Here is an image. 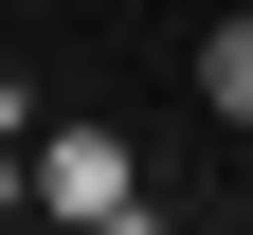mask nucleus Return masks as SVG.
I'll return each mask as SVG.
<instances>
[{"mask_svg":"<svg viewBox=\"0 0 253 235\" xmlns=\"http://www.w3.org/2000/svg\"><path fill=\"white\" fill-rule=\"evenodd\" d=\"M37 217H73V235H145V163H126L109 127H37Z\"/></svg>","mask_w":253,"mask_h":235,"instance_id":"nucleus-1","label":"nucleus"},{"mask_svg":"<svg viewBox=\"0 0 253 235\" xmlns=\"http://www.w3.org/2000/svg\"><path fill=\"white\" fill-rule=\"evenodd\" d=\"M199 109H217V127H253V18H217V37H199Z\"/></svg>","mask_w":253,"mask_h":235,"instance_id":"nucleus-2","label":"nucleus"}]
</instances>
